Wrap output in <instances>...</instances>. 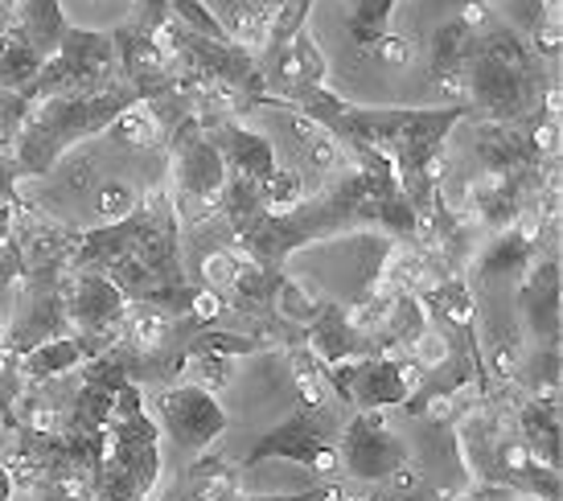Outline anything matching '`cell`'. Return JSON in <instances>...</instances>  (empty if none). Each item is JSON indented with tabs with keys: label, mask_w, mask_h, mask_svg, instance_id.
<instances>
[{
	"label": "cell",
	"mask_w": 563,
	"mask_h": 501,
	"mask_svg": "<svg viewBox=\"0 0 563 501\" xmlns=\"http://www.w3.org/2000/svg\"><path fill=\"white\" fill-rule=\"evenodd\" d=\"M375 49H378V58H383V63H395V66L411 63V54H407V42H399V37H391V33H387V37H383Z\"/></svg>",
	"instance_id": "603a6c76"
},
{
	"label": "cell",
	"mask_w": 563,
	"mask_h": 501,
	"mask_svg": "<svg viewBox=\"0 0 563 501\" xmlns=\"http://www.w3.org/2000/svg\"><path fill=\"white\" fill-rule=\"evenodd\" d=\"M16 498V481H13V472H9V465L0 460V501H13Z\"/></svg>",
	"instance_id": "cb8c5ba5"
},
{
	"label": "cell",
	"mask_w": 563,
	"mask_h": 501,
	"mask_svg": "<svg viewBox=\"0 0 563 501\" xmlns=\"http://www.w3.org/2000/svg\"><path fill=\"white\" fill-rule=\"evenodd\" d=\"M103 465L91 486L95 501H144L161 481V427L144 408V391L124 382L103 423Z\"/></svg>",
	"instance_id": "7a4b0ae2"
},
{
	"label": "cell",
	"mask_w": 563,
	"mask_h": 501,
	"mask_svg": "<svg viewBox=\"0 0 563 501\" xmlns=\"http://www.w3.org/2000/svg\"><path fill=\"white\" fill-rule=\"evenodd\" d=\"M477 49V33H473V21H449L437 30V42H432V75H461L465 63Z\"/></svg>",
	"instance_id": "e0dca14e"
},
{
	"label": "cell",
	"mask_w": 563,
	"mask_h": 501,
	"mask_svg": "<svg viewBox=\"0 0 563 501\" xmlns=\"http://www.w3.org/2000/svg\"><path fill=\"white\" fill-rule=\"evenodd\" d=\"M239 501H345L338 481H317L300 493H239Z\"/></svg>",
	"instance_id": "44dd1931"
},
{
	"label": "cell",
	"mask_w": 563,
	"mask_h": 501,
	"mask_svg": "<svg viewBox=\"0 0 563 501\" xmlns=\"http://www.w3.org/2000/svg\"><path fill=\"white\" fill-rule=\"evenodd\" d=\"M210 136V144L222 153L227 160V172H235V177H247L255 186H267L272 177H276V148L267 141L264 132H251L243 127L239 120H210V124H198Z\"/></svg>",
	"instance_id": "30bf717a"
},
{
	"label": "cell",
	"mask_w": 563,
	"mask_h": 501,
	"mask_svg": "<svg viewBox=\"0 0 563 501\" xmlns=\"http://www.w3.org/2000/svg\"><path fill=\"white\" fill-rule=\"evenodd\" d=\"M358 501H378V493H366V498H358Z\"/></svg>",
	"instance_id": "d4e9b609"
},
{
	"label": "cell",
	"mask_w": 563,
	"mask_h": 501,
	"mask_svg": "<svg viewBox=\"0 0 563 501\" xmlns=\"http://www.w3.org/2000/svg\"><path fill=\"white\" fill-rule=\"evenodd\" d=\"M9 354H13V349H9ZM13 358H16V375L25 378L30 387H46V382H54V378L79 370L82 361H87V345H82L75 333H66V337L33 345V349L13 354Z\"/></svg>",
	"instance_id": "9a60e30c"
},
{
	"label": "cell",
	"mask_w": 563,
	"mask_h": 501,
	"mask_svg": "<svg viewBox=\"0 0 563 501\" xmlns=\"http://www.w3.org/2000/svg\"><path fill=\"white\" fill-rule=\"evenodd\" d=\"M534 255H539V247H534L531 238L522 235L518 226H506V231H494V238L477 250L473 271L482 280H522L527 267L534 264Z\"/></svg>",
	"instance_id": "2e32d148"
},
{
	"label": "cell",
	"mask_w": 563,
	"mask_h": 501,
	"mask_svg": "<svg viewBox=\"0 0 563 501\" xmlns=\"http://www.w3.org/2000/svg\"><path fill=\"white\" fill-rule=\"evenodd\" d=\"M132 103H141V91L128 79H115L111 87L95 94H49V99H37L13 141V160L21 177H49L75 144L108 132Z\"/></svg>",
	"instance_id": "6da1fadb"
},
{
	"label": "cell",
	"mask_w": 563,
	"mask_h": 501,
	"mask_svg": "<svg viewBox=\"0 0 563 501\" xmlns=\"http://www.w3.org/2000/svg\"><path fill=\"white\" fill-rule=\"evenodd\" d=\"M0 333H4V330H0Z\"/></svg>",
	"instance_id": "4316f807"
},
{
	"label": "cell",
	"mask_w": 563,
	"mask_h": 501,
	"mask_svg": "<svg viewBox=\"0 0 563 501\" xmlns=\"http://www.w3.org/2000/svg\"><path fill=\"white\" fill-rule=\"evenodd\" d=\"M300 345L313 354L321 366H333V361H345V358H371L378 354L375 342L366 337V333L350 321V309L342 304H325L321 300V309L313 313V321L305 325V337Z\"/></svg>",
	"instance_id": "7c38bea8"
},
{
	"label": "cell",
	"mask_w": 563,
	"mask_h": 501,
	"mask_svg": "<svg viewBox=\"0 0 563 501\" xmlns=\"http://www.w3.org/2000/svg\"><path fill=\"white\" fill-rule=\"evenodd\" d=\"M120 79V58H115V37L99 30L70 25L58 54L42 66V75L30 82L25 99H49V94H95Z\"/></svg>",
	"instance_id": "5b68a950"
},
{
	"label": "cell",
	"mask_w": 563,
	"mask_h": 501,
	"mask_svg": "<svg viewBox=\"0 0 563 501\" xmlns=\"http://www.w3.org/2000/svg\"><path fill=\"white\" fill-rule=\"evenodd\" d=\"M108 132L120 144H128V148H153V144H161V136H165V127H161V120L153 115V108H148L144 99L141 103H132Z\"/></svg>",
	"instance_id": "ac0fdd59"
},
{
	"label": "cell",
	"mask_w": 563,
	"mask_h": 501,
	"mask_svg": "<svg viewBox=\"0 0 563 501\" xmlns=\"http://www.w3.org/2000/svg\"><path fill=\"white\" fill-rule=\"evenodd\" d=\"M136 205H141L136 189L124 186V181H108V186H99L95 214H99V222H115V219H124V214H132Z\"/></svg>",
	"instance_id": "ffe728a7"
},
{
	"label": "cell",
	"mask_w": 563,
	"mask_h": 501,
	"mask_svg": "<svg viewBox=\"0 0 563 501\" xmlns=\"http://www.w3.org/2000/svg\"><path fill=\"white\" fill-rule=\"evenodd\" d=\"M144 408L161 427V439H169L177 453L189 456L206 453L231 427V415L222 411L219 399L202 387H189V382H169V387L148 391Z\"/></svg>",
	"instance_id": "52a82bcc"
},
{
	"label": "cell",
	"mask_w": 563,
	"mask_h": 501,
	"mask_svg": "<svg viewBox=\"0 0 563 501\" xmlns=\"http://www.w3.org/2000/svg\"><path fill=\"white\" fill-rule=\"evenodd\" d=\"M16 498H25V501H75L63 486H54V481H46V486L16 489Z\"/></svg>",
	"instance_id": "7402d4cb"
},
{
	"label": "cell",
	"mask_w": 563,
	"mask_h": 501,
	"mask_svg": "<svg viewBox=\"0 0 563 501\" xmlns=\"http://www.w3.org/2000/svg\"><path fill=\"white\" fill-rule=\"evenodd\" d=\"M87 501H95V498H87Z\"/></svg>",
	"instance_id": "484cf974"
},
{
	"label": "cell",
	"mask_w": 563,
	"mask_h": 501,
	"mask_svg": "<svg viewBox=\"0 0 563 501\" xmlns=\"http://www.w3.org/2000/svg\"><path fill=\"white\" fill-rule=\"evenodd\" d=\"M42 66H46V58L42 54H33L21 37L13 33V46L0 54V91H30V82L42 75Z\"/></svg>",
	"instance_id": "d6986e66"
},
{
	"label": "cell",
	"mask_w": 563,
	"mask_h": 501,
	"mask_svg": "<svg viewBox=\"0 0 563 501\" xmlns=\"http://www.w3.org/2000/svg\"><path fill=\"white\" fill-rule=\"evenodd\" d=\"M70 333L87 345V361L103 358L111 345L124 337L128 297L103 271H70L63 283Z\"/></svg>",
	"instance_id": "ba28073f"
},
{
	"label": "cell",
	"mask_w": 563,
	"mask_h": 501,
	"mask_svg": "<svg viewBox=\"0 0 563 501\" xmlns=\"http://www.w3.org/2000/svg\"><path fill=\"white\" fill-rule=\"evenodd\" d=\"M342 415L321 403V408H297L284 423H276L272 432L251 439V448L243 453L239 469H255L264 460H292L300 469L317 472V477H333L342 469L338 456V436H342Z\"/></svg>",
	"instance_id": "277c9868"
},
{
	"label": "cell",
	"mask_w": 563,
	"mask_h": 501,
	"mask_svg": "<svg viewBox=\"0 0 563 501\" xmlns=\"http://www.w3.org/2000/svg\"><path fill=\"white\" fill-rule=\"evenodd\" d=\"M9 30L42 58H54L58 46L66 37V13H63V0H16L13 16H9Z\"/></svg>",
	"instance_id": "4fadbf2b"
},
{
	"label": "cell",
	"mask_w": 563,
	"mask_h": 501,
	"mask_svg": "<svg viewBox=\"0 0 563 501\" xmlns=\"http://www.w3.org/2000/svg\"><path fill=\"white\" fill-rule=\"evenodd\" d=\"M515 423L527 453L560 469V394H527V403H518Z\"/></svg>",
	"instance_id": "5bb4252c"
},
{
	"label": "cell",
	"mask_w": 563,
	"mask_h": 501,
	"mask_svg": "<svg viewBox=\"0 0 563 501\" xmlns=\"http://www.w3.org/2000/svg\"><path fill=\"white\" fill-rule=\"evenodd\" d=\"M518 313L539 345H560V259L534 255L518 288Z\"/></svg>",
	"instance_id": "8fae6325"
},
{
	"label": "cell",
	"mask_w": 563,
	"mask_h": 501,
	"mask_svg": "<svg viewBox=\"0 0 563 501\" xmlns=\"http://www.w3.org/2000/svg\"><path fill=\"white\" fill-rule=\"evenodd\" d=\"M423 366L411 358H345L325 366L329 394L350 411H391L404 408L411 394L423 387Z\"/></svg>",
	"instance_id": "8992f818"
},
{
	"label": "cell",
	"mask_w": 563,
	"mask_h": 501,
	"mask_svg": "<svg viewBox=\"0 0 563 501\" xmlns=\"http://www.w3.org/2000/svg\"><path fill=\"white\" fill-rule=\"evenodd\" d=\"M169 193L181 226H206L219 219V198L227 189V160L210 144L198 120L189 115L169 132Z\"/></svg>",
	"instance_id": "3957f363"
},
{
	"label": "cell",
	"mask_w": 563,
	"mask_h": 501,
	"mask_svg": "<svg viewBox=\"0 0 563 501\" xmlns=\"http://www.w3.org/2000/svg\"><path fill=\"white\" fill-rule=\"evenodd\" d=\"M338 456H342V469L358 481H375L383 486L387 477H395L399 469L411 465V448L407 439L395 432V423L387 411H354L342 423V436H338Z\"/></svg>",
	"instance_id": "9c48e42d"
}]
</instances>
